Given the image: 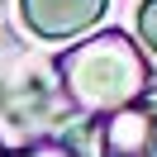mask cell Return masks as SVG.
<instances>
[{"mask_svg":"<svg viewBox=\"0 0 157 157\" xmlns=\"http://www.w3.org/2000/svg\"><path fill=\"white\" fill-rule=\"evenodd\" d=\"M14 157H76V152H67V147H52V143H33V147H24V152H14Z\"/></svg>","mask_w":157,"mask_h":157,"instance_id":"5b68a950","label":"cell"},{"mask_svg":"<svg viewBox=\"0 0 157 157\" xmlns=\"http://www.w3.org/2000/svg\"><path fill=\"white\" fill-rule=\"evenodd\" d=\"M57 71H62L67 100L86 114H114V109L143 100V90L152 86V67H147L143 48L119 29H105L67 48Z\"/></svg>","mask_w":157,"mask_h":157,"instance_id":"6da1fadb","label":"cell"},{"mask_svg":"<svg viewBox=\"0 0 157 157\" xmlns=\"http://www.w3.org/2000/svg\"><path fill=\"white\" fill-rule=\"evenodd\" d=\"M100 157H157V100H133L105 114Z\"/></svg>","mask_w":157,"mask_h":157,"instance_id":"7a4b0ae2","label":"cell"},{"mask_svg":"<svg viewBox=\"0 0 157 157\" xmlns=\"http://www.w3.org/2000/svg\"><path fill=\"white\" fill-rule=\"evenodd\" d=\"M109 0H19V14L38 38H76L100 24Z\"/></svg>","mask_w":157,"mask_h":157,"instance_id":"3957f363","label":"cell"},{"mask_svg":"<svg viewBox=\"0 0 157 157\" xmlns=\"http://www.w3.org/2000/svg\"><path fill=\"white\" fill-rule=\"evenodd\" d=\"M138 38L157 52V0H143L138 5Z\"/></svg>","mask_w":157,"mask_h":157,"instance_id":"277c9868","label":"cell"},{"mask_svg":"<svg viewBox=\"0 0 157 157\" xmlns=\"http://www.w3.org/2000/svg\"><path fill=\"white\" fill-rule=\"evenodd\" d=\"M0 157H5V147H0Z\"/></svg>","mask_w":157,"mask_h":157,"instance_id":"8992f818","label":"cell"}]
</instances>
